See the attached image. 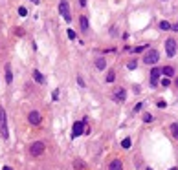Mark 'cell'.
<instances>
[{
    "label": "cell",
    "mask_w": 178,
    "mask_h": 170,
    "mask_svg": "<svg viewBox=\"0 0 178 170\" xmlns=\"http://www.w3.org/2000/svg\"><path fill=\"white\" fill-rule=\"evenodd\" d=\"M158 59H160V53L156 49H149L147 53H145V57H143V62L145 64H156Z\"/></svg>",
    "instance_id": "cell-1"
},
{
    "label": "cell",
    "mask_w": 178,
    "mask_h": 170,
    "mask_svg": "<svg viewBox=\"0 0 178 170\" xmlns=\"http://www.w3.org/2000/svg\"><path fill=\"white\" fill-rule=\"evenodd\" d=\"M44 148H46V145L42 143V141H35L33 145L29 146V152H31V155H42L44 154Z\"/></svg>",
    "instance_id": "cell-2"
},
{
    "label": "cell",
    "mask_w": 178,
    "mask_h": 170,
    "mask_svg": "<svg viewBox=\"0 0 178 170\" xmlns=\"http://www.w3.org/2000/svg\"><path fill=\"white\" fill-rule=\"evenodd\" d=\"M59 11H61V17L64 18L66 22H70V20H72L70 7H68V2H66V0H61V2H59Z\"/></svg>",
    "instance_id": "cell-3"
},
{
    "label": "cell",
    "mask_w": 178,
    "mask_h": 170,
    "mask_svg": "<svg viewBox=\"0 0 178 170\" xmlns=\"http://www.w3.org/2000/svg\"><path fill=\"white\" fill-rule=\"evenodd\" d=\"M85 124H86V119L74 123V126H72V137H79V135H83V132H85Z\"/></svg>",
    "instance_id": "cell-4"
},
{
    "label": "cell",
    "mask_w": 178,
    "mask_h": 170,
    "mask_svg": "<svg viewBox=\"0 0 178 170\" xmlns=\"http://www.w3.org/2000/svg\"><path fill=\"white\" fill-rule=\"evenodd\" d=\"M0 134H2L4 139L9 137V132H7V123H6V112L0 110Z\"/></svg>",
    "instance_id": "cell-5"
},
{
    "label": "cell",
    "mask_w": 178,
    "mask_h": 170,
    "mask_svg": "<svg viewBox=\"0 0 178 170\" xmlns=\"http://www.w3.org/2000/svg\"><path fill=\"white\" fill-rule=\"evenodd\" d=\"M165 51H167V55H169V57H174V55H176V42H174L173 39H167V42H165Z\"/></svg>",
    "instance_id": "cell-6"
},
{
    "label": "cell",
    "mask_w": 178,
    "mask_h": 170,
    "mask_svg": "<svg viewBox=\"0 0 178 170\" xmlns=\"http://www.w3.org/2000/svg\"><path fill=\"white\" fill-rule=\"evenodd\" d=\"M160 75H162V70H160V68H154V70L151 71V84H152V86H156V84H158Z\"/></svg>",
    "instance_id": "cell-7"
},
{
    "label": "cell",
    "mask_w": 178,
    "mask_h": 170,
    "mask_svg": "<svg viewBox=\"0 0 178 170\" xmlns=\"http://www.w3.org/2000/svg\"><path fill=\"white\" fill-rule=\"evenodd\" d=\"M28 119H29L31 124H39V123H40V115H39V112H29Z\"/></svg>",
    "instance_id": "cell-8"
},
{
    "label": "cell",
    "mask_w": 178,
    "mask_h": 170,
    "mask_svg": "<svg viewBox=\"0 0 178 170\" xmlns=\"http://www.w3.org/2000/svg\"><path fill=\"white\" fill-rule=\"evenodd\" d=\"M33 79L39 82V84H44L46 82V79H44V75H42V73H40L39 70H33Z\"/></svg>",
    "instance_id": "cell-9"
},
{
    "label": "cell",
    "mask_w": 178,
    "mask_h": 170,
    "mask_svg": "<svg viewBox=\"0 0 178 170\" xmlns=\"http://www.w3.org/2000/svg\"><path fill=\"white\" fill-rule=\"evenodd\" d=\"M125 97H127V95H125V90H123V88H118L116 92H114V99H118V101H125Z\"/></svg>",
    "instance_id": "cell-10"
},
{
    "label": "cell",
    "mask_w": 178,
    "mask_h": 170,
    "mask_svg": "<svg viewBox=\"0 0 178 170\" xmlns=\"http://www.w3.org/2000/svg\"><path fill=\"white\" fill-rule=\"evenodd\" d=\"M6 81L9 84L13 82V73H11V66H9V64H6Z\"/></svg>",
    "instance_id": "cell-11"
},
{
    "label": "cell",
    "mask_w": 178,
    "mask_h": 170,
    "mask_svg": "<svg viewBox=\"0 0 178 170\" xmlns=\"http://www.w3.org/2000/svg\"><path fill=\"white\" fill-rule=\"evenodd\" d=\"M162 73H163L165 77H173V75H174V70H173L171 66H165V68H162Z\"/></svg>",
    "instance_id": "cell-12"
},
{
    "label": "cell",
    "mask_w": 178,
    "mask_h": 170,
    "mask_svg": "<svg viewBox=\"0 0 178 170\" xmlns=\"http://www.w3.org/2000/svg\"><path fill=\"white\" fill-rule=\"evenodd\" d=\"M110 170H123L121 161H118V159H116V161H112V163H110Z\"/></svg>",
    "instance_id": "cell-13"
},
{
    "label": "cell",
    "mask_w": 178,
    "mask_h": 170,
    "mask_svg": "<svg viewBox=\"0 0 178 170\" xmlns=\"http://www.w3.org/2000/svg\"><path fill=\"white\" fill-rule=\"evenodd\" d=\"M105 66H107V60L105 59H96V68L97 70H105Z\"/></svg>",
    "instance_id": "cell-14"
},
{
    "label": "cell",
    "mask_w": 178,
    "mask_h": 170,
    "mask_svg": "<svg viewBox=\"0 0 178 170\" xmlns=\"http://www.w3.org/2000/svg\"><path fill=\"white\" fill-rule=\"evenodd\" d=\"M79 22H81V29H83V31H88V18H86V17H81Z\"/></svg>",
    "instance_id": "cell-15"
},
{
    "label": "cell",
    "mask_w": 178,
    "mask_h": 170,
    "mask_svg": "<svg viewBox=\"0 0 178 170\" xmlns=\"http://www.w3.org/2000/svg\"><path fill=\"white\" fill-rule=\"evenodd\" d=\"M171 134H173L174 139H178V124H176V123H173V124H171Z\"/></svg>",
    "instance_id": "cell-16"
},
{
    "label": "cell",
    "mask_w": 178,
    "mask_h": 170,
    "mask_svg": "<svg viewBox=\"0 0 178 170\" xmlns=\"http://www.w3.org/2000/svg\"><path fill=\"white\" fill-rule=\"evenodd\" d=\"M160 29H163V31L171 29V24H169V22H165V20H162V22H160Z\"/></svg>",
    "instance_id": "cell-17"
},
{
    "label": "cell",
    "mask_w": 178,
    "mask_h": 170,
    "mask_svg": "<svg viewBox=\"0 0 178 170\" xmlns=\"http://www.w3.org/2000/svg\"><path fill=\"white\" fill-rule=\"evenodd\" d=\"M121 146L123 148H130V139H129V137H125V139L121 141Z\"/></svg>",
    "instance_id": "cell-18"
},
{
    "label": "cell",
    "mask_w": 178,
    "mask_h": 170,
    "mask_svg": "<svg viewBox=\"0 0 178 170\" xmlns=\"http://www.w3.org/2000/svg\"><path fill=\"white\" fill-rule=\"evenodd\" d=\"M114 79H116V73H114V71H108V75H107V82H114Z\"/></svg>",
    "instance_id": "cell-19"
},
{
    "label": "cell",
    "mask_w": 178,
    "mask_h": 170,
    "mask_svg": "<svg viewBox=\"0 0 178 170\" xmlns=\"http://www.w3.org/2000/svg\"><path fill=\"white\" fill-rule=\"evenodd\" d=\"M136 66H138V62H136V60H130L129 64H127V68H129V70H136Z\"/></svg>",
    "instance_id": "cell-20"
},
{
    "label": "cell",
    "mask_w": 178,
    "mask_h": 170,
    "mask_svg": "<svg viewBox=\"0 0 178 170\" xmlns=\"http://www.w3.org/2000/svg\"><path fill=\"white\" fill-rule=\"evenodd\" d=\"M143 121H145V123H151V121H152V115H151V113H145V115H143Z\"/></svg>",
    "instance_id": "cell-21"
},
{
    "label": "cell",
    "mask_w": 178,
    "mask_h": 170,
    "mask_svg": "<svg viewBox=\"0 0 178 170\" xmlns=\"http://www.w3.org/2000/svg\"><path fill=\"white\" fill-rule=\"evenodd\" d=\"M68 39H72V40L75 39V31L74 29H68Z\"/></svg>",
    "instance_id": "cell-22"
},
{
    "label": "cell",
    "mask_w": 178,
    "mask_h": 170,
    "mask_svg": "<svg viewBox=\"0 0 178 170\" xmlns=\"http://www.w3.org/2000/svg\"><path fill=\"white\" fill-rule=\"evenodd\" d=\"M26 13H28L26 7H18V15H20V17H26Z\"/></svg>",
    "instance_id": "cell-23"
},
{
    "label": "cell",
    "mask_w": 178,
    "mask_h": 170,
    "mask_svg": "<svg viewBox=\"0 0 178 170\" xmlns=\"http://www.w3.org/2000/svg\"><path fill=\"white\" fill-rule=\"evenodd\" d=\"M169 84H171V81H169V77H165V79L162 81V86H169Z\"/></svg>",
    "instance_id": "cell-24"
},
{
    "label": "cell",
    "mask_w": 178,
    "mask_h": 170,
    "mask_svg": "<svg viewBox=\"0 0 178 170\" xmlns=\"http://www.w3.org/2000/svg\"><path fill=\"white\" fill-rule=\"evenodd\" d=\"M156 106H158V108H165L167 102H165V101H158V104H156Z\"/></svg>",
    "instance_id": "cell-25"
},
{
    "label": "cell",
    "mask_w": 178,
    "mask_h": 170,
    "mask_svg": "<svg viewBox=\"0 0 178 170\" xmlns=\"http://www.w3.org/2000/svg\"><path fill=\"white\" fill-rule=\"evenodd\" d=\"M141 106H143V102H140V104H136V106H134V112H140V110H141Z\"/></svg>",
    "instance_id": "cell-26"
},
{
    "label": "cell",
    "mask_w": 178,
    "mask_h": 170,
    "mask_svg": "<svg viewBox=\"0 0 178 170\" xmlns=\"http://www.w3.org/2000/svg\"><path fill=\"white\" fill-rule=\"evenodd\" d=\"M77 82H79V86H85V81H83L81 77H77Z\"/></svg>",
    "instance_id": "cell-27"
},
{
    "label": "cell",
    "mask_w": 178,
    "mask_h": 170,
    "mask_svg": "<svg viewBox=\"0 0 178 170\" xmlns=\"http://www.w3.org/2000/svg\"><path fill=\"white\" fill-rule=\"evenodd\" d=\"M79 4H81V6H85V4H86V0H79Z\"/></svg>",
    "instance_id": "cell-28"
},
{
    "label": "cell",
    "mask_w": 178,
    "mask_h": 170,
    "mask_svg": "<svg viewBox=\"0 0 178 170\" xmlns=\"http://www.w3.org/2000/svg\"><path fill=\"white\" fill-rule=\"evenodd\" d=\"M4 170H13V168L11 166H4Z\"/></svg>",
    "instance_id": "cell-29"
},
{
    "label": "cell",
    "mask_w": 178,
    "mask_h": 170,
    "mask_svg": "<svg viewBox=\"0 0 178 170\" xmlns=\"http://www.w3.org/2000/svg\"><path fill=\"white\" fill-rule=\"evenodd\" d=\"M33 2H35V4H39V0H33Z\"/></svg>",
    "instance_id": "cell-30"
},
{
    "label": "cell",
    "mask_w": 178,
    "mask_h": 170,
    "mask_svg": "<svg viewBox=\"0 0 178 170\" xmlns=\"http://www.w3.org/2000/svg\"><path fill=\"white\" fill-rule=\"evenodd\" d=\"M169 170H178V168H169Z\"/></svg>",
    "instance_id": "cell-31"
},
{
    "label": "cell",
    "mask_w": 178,
    "mask_h": 170,
    "mask_svg": "<svg viewBox=\"0 0 178 170\" xmlns=\"http://www.w3.org/2000/svg\"><path fill=\"white\" fill-rule=\"evenodd\" d=\"M176 86H178V79H176Z\"/></svg>",
    "instance_id": "cell-32"
},
{
    "label": "cell",
    "mask_w": 178,
    "mask_h": 170,
    "mask_svg": "<svg viewBox=\"0 0 178 170\" xmlns=\"http://www.w3.org/2000/svg\"><path fill=\"white\" fill-rule=\"evenodd\" d=\"M147 170H151V168H147Z\"/></svg>",
    "instance_id": "cell-33"
}]
</instances>
